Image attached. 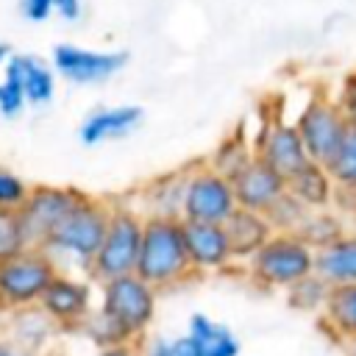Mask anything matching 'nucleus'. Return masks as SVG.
Listing matches in <instances>:
<instances>
[{"mask_svg":"<svg viewBox=\"0 0 356 356\" xmlns=\"http://www.w3.org/2000/svg\"><path fill=\"white\" fill-rule=\"evenodd\" d=\"M186 175L189 164L167 170L145 181L131 200L145 217H178L181 220V203H184V189H186Z\"/></svg>","mask_w":356,"mask_h":356,"instance_id":"nucleus-16","label":"nucleus"},{"mask_svg":"<svg viewBox=\"0 0 356 356\" xmlns=\"http://www.w3.org/2000/svg\"><path fill=\"white\" fill-rule=\"evenodd\" d=\"M142 225H145V214L131 200H111L103 242L86 273L92 284H100L117 275H131L136 270Z\"/></svg>","mask_w":356,"mask_h":356,"instance_id":"nucleus-5","label":"nucleus"},{"mask_svg":"<svg viewBox=\"0 0 356 356\" xmlns=\"http://www.w3.org/2000/svg\"><path fill=\"white\" fill-rule=\"evenodd\" d=\"M334 184L342 189H356V125H348L339 147L334 150L331 161L325 164Z\"/></svg>","mask_w":356,"mask_h":356,"instance_id":"nucleus-26","label":"nucleus"},{"mask_svg":"<svg viewBox=\"0 0 356 356\" xmlns=\"http://www.w3.org/2000/svg\"><path fill=\"white\" fill-rule=\"evenodd\" d=\"M184 334L192 339L197 356H239L242 353L239 337L225 323L214 320L206 312H192Z\"/></svg>","mask_w":356,"mask_h":356,"instance_id":"nucleus-22","label":"nucleus"},{"mask_svg":"<svg viewBox=\"0 0 356 356\" xmlns=\"http://www.w3.org/2000/svg\"><path fill=\"white\" fill-rule=\"evenodd\" d=\"M300 142L306 147L309 161L314 164H328L334 150L339 147L345 131H348V120L339 111V106L334 103L331 92H314L298 111V117L292 120Z\"/></svg>","mask_w":356,"mask_h":356,"instance_id":"nucleus-7","label":"nucleus"},{"mask_svg":"<svg viewBox=\"0 0 356 356\" xmlns=\"http://www.w3.org/2000/svg\"><path fill=\"white\" fill-rule=\"evenodd\" d=\"M331 97H334V103L339 106V111L345 114V120H348L350 125H356V67L339 75V81H337Z\"/></svg>","mask_w":356,"mask_h":356,"instance_id":"nucleus-33","label":"nucleus"},{"mask_svg":"<svg viewBox=\"0 0 356 356\" xmlns=\"http://www.w3.org/2000/svg\"><path fill=\"white\" fill-rule=\"evenodd\" d=\"M142 122H145V111L136 103L97 106L81 120L78 139L86 147H97V145H106V142H114V139L134 134Z\"/></svg>","mask_w":356,"mask_h":356,"instance_id":"nucleus-14","label":"nucleus"},{"mask_svg":"<svg viewBox=\"0 0 356 356\" xmlns=\"http://www.w3.org/2000/svg\"><path fill=\"white\" fill-rule=\"evenodd\" d=\"M39 309L61 334H78L95 312V286L86 275L61 270L44 289Z\"/></svg>","mask_w":356,"mask_h":356,"instance_id":"nucleus-10","label":"nucleus"},{"mask_svg":"<svg viewBox=\"0 0 356 356\" xmlns=\"http://www.w3.org/2000/svg\"><path fill=\"white\" fill-rule=\"evenodd\" d=\"M317 323H320V331L339 345L353 339L356 337V284L328 286Z\"/></svg>","mask_w":356,"mask_h":356,"instance_id":"nucleus-19","label":"nucleus"},{"mask_svg":"<svg viewBox=\"0 0 356 356\" xmlns=\"http://www.w3.org/2000/svg\"><path fill=\"white\" fill-rule=\"evenodd\" d=\"M142 356H197L186 334H156L142 339Z\"/></svg>","mask_w":356,"mask_h":356,"instance_id":"nucleus-31","label":"nucleus"},{"mask_svg":"<svg viewBox=\"0 0 356 356\" xmlns=\"http://www.w3.org/2000/svg\"><path fill=\"white\" fill-rule=\"evenodd\" d=\"M342 348H345V356H356V337L348 339V342H342Z\"/></svg>","mask_w":356,"mask_h":356,"instance_id":"nucleus-39","label":"nucleus"},{"mask_svg":"<svg viewBox=\"0 0 356 356\" xmlns=\"http://www.w3.org/2000/svg\"><path fill=\"white\" fill-rule=\"evenodd\" d=\"M61 273L56 259L36 245L0 261V314L39 306L50 281Z\"/></svg>","mask_w":356,"mask_h":356,"instance_id":"nucleus-6","label":"nucleus"},{"mask_svg":"<svg viewBox=\"0 0 356 356\" xmlns=\"http://www.w3.org/2000/svg\"><path fill=\"white\" fill-rule=\"evenodd\" d=\"M314 275L328 286L356 284V231L348 228L314 250Z\"/></svg>","mask_w":356,"mask_h":356,"instance_id":"nucleus-17","label":"nucleus"},{"mask_svg":"<svg viewBox=\"0 0 356 356\" xmlns=\"http://www.w3.org/2000/svg\"><path fill=\"white\" fill-rule=\"evenodd\" d=\"M11 56H14V47H11V44H6V42H0V75H3L6 64L11 61Z\"/></svg>","mask_w":356,"mask_h":356,"instance_id":"nucleus-38","label":"nucleus"},{"mask_svg":"<svg viewBox=\"0 0 356 356\" xmlns=\"http://www.w3.org/2000/svg\"><path fill=\"white\" fill-rule=\"evenodd\" d=\"M108 209H111L108 197H97V195L86 192L67 211V217L50 231V236L44 239L42 248L56 259L58 267L67 264L72 273L86 275L89 264H92V259L103 242Z\"/></svg>","mask_w":356,"mask_h":356,"instance_id":"nucleus-3","label":"nucleus"},{"mask_svg":"<svg viewBox=\"0 0 356 356\" xmlns=\"http://www.w3.org/2000/svg\"><path fill=\"white\" fill-rule=\"evenodd\" d=\"M181 228H184L186 259L195 275H217V273H228L236 267L222 225L181 220Z\"/></svg>","mask_w":356,"mask_h":356,"instance_id":"nucleus-13","label":"nucleus"},{"mask_svg":"<svg viewBox=\"0 0 356 356\" xmlns=\"http://www.w3.org/2000/svg\"><path fill=\"white\" fill-rule=\"evenodd\" d=\"M0 356H42V353H33V350L17 345L14 339H8V337L0 331Z\"/></svg>","mask_w":356,"mask_h":356,"instance_id":"nucleus-37","label":"nucleus"},{"mask_svg":"<svg viewBox=\"0 0 356 356\" xmlns=\"http://www.w3.org/2000/svg\"><path fill=\"white\" fill-rule=\"evenodd\" d=\"M286 192L306 206L309 211H323L334 206V195H337V184L328 172L325 164H314L306 161L295 175L286 178Z\"/></svg>","mask_w":356,"mask_h":356,"instance_id":"nucleus-21","label":"nucleus"},{"mask_svg":"<svg viewBox=\"0 0 356 356\" xmlns=\"http://www.w3.org/2000/svg\"><path fill=\"white\" fill-rule=\"evenodd\" d=\"M231 189H234V200L239 209L248 211H267L284 192H286V178L278 175L273 167H267L264 161L253 159L248 167H242L234 178H231Z\"/></svg>","mask_w":356,"mask_h":356,"instance_id":"nucleus-15","label":"nucleus"},{"mask_svg":"<svg viewBox=\"0 0 356 356\" xmlns=\"http://www.w3.org/2000/svg\"><path fill=\"white\" fill-rule=\"evenodd\" d=\"M25 108H28V103H25L22 86H19V78H17V72L8 61L3 75H0V117L3 120H17Z\"/></svg>","mask_w":356,"mask_h":356,"instance_id":"nucleus-30","label":"nucleus"},{"mask_svg":"<svg viewBox=\"0 0 356 356\" xmlns=\"http://www.w3.org/2000/svg\"><path fill=\"white\" fill-rule=\"evenodd\" d=\"M134 275L150 284L159 295L178 289L195 278L186 259L184 228L178 217H145Z\"/></svg>","mask_w":356,"mask_h":356,"instance_id":"nucleus-2","label":"nucleus"},{"mask_svg":"<svg viewBox=\"0 0 356 356\" xmlns=\"http://www.w3.org/2000/svg\"><path fill=\"white\" fill-rule=\"evenodd\" d=\"M8 317V323H6V328H3V334L8 337V339H14L17 345H22V348H28V350H33V353H42V356H50V348H53V342L58 339V328L50 323V317L39 309V306H33V309H19V312H11V314H6Z\"/></svg>","mask_w":356,"mask_h":356,"instance_id":"nucleus-20","label":"nucleus"},{"mask_svg":"<svg viewBox=\"0 0 356 356\" xmlns=\"http://www.w3.org/2000/svg\"><path fill=\"white\" fill-rule=\"evenodd\" d=\"M19 14L28 22H44L53 17V0H19Z\"/></svg>","mask_w":356,"mask_h":356,"instance_id":"nucleus-34","label":"nucleus"},{"mask_svg":"<svg viewBox=\"0 0 356 356\" xmlns=\"http://www.w3.org/2000/svg\"><path fill=\"white\" fill-rule=\"evenodd\" d=\"M86 192L78 186H64V184H36L31 186L25 203L17 209L25 236L31 245L42 248L50 231L67 217V211L83 197Z\"/></svg>","mask_w":356,"mask_h":356,"instance_id":"nucleus-11","label":"nucleus"},{"mask_svg":"<svg viewBox=\"0 0 356 356\" xmlns=\"http://www.w3.org/2000/svg\"><path fill=\"white\" fill-rule=\"evenodd\" d=\"M256 156H253V145H250V136H245V131L242 128H236V131H231V134H225L214 147H211V153L203 159L214 172H220L222 178H234L242 167H248L250 161H253Z\"/></svg>","mask_w":356,"mask_h":356,"instance_id":"nucleus-24","label":"nucleus"},{"mask_svg":"<svg viewBox=\"0 0 356 356\" xmlns=\"http://www.w3.org/2000/svg\"><path fill=\"white\" fill-rule=\"evenodd\" d=\"M250 145H253V156L259 161H264L267 167H273L284 178L295 175L309 161L295 122L284 120L281 114L264 117L259 131L250 136Z\"/></svg>","mask_w":356,"mask_h":356,"instance_id":"nucleus-12","label":"nucleus"},{"mask_svg":"<svg viewBox=\"0 0 356 356\" xmlns=\"http://www.w3.org/2000/svg\"><path fill=\"white\" fill-rule=\"evenodd\" d=\"M342 231H348V222L334 209H323V211H309V217L298 228V236L317 250V248L328 245L331 239H337Z\"/></svg>","mask_w":356,"mask_h":356,"instance_id":"nucleus-25","label":"nucleus"},{"mask_svg":"<svg viewBox=\"0 0 356 356\" xmlns=\"http://www.w3.org/2000/svg\"><path fill=\"white\" fill-rule=\"evenodd\" d=\"M95 312L78 334H83L95 350L142 342L159 314V292L139 275H117L97 284Z\"/></svg>","mask_w":356,"mask_h":356,"instance_id":"nucleus-1","label":"nucleus"},{"mask_svg":"<svg viewBox=\"0 0 356 356\" xmlns=\"http://www.w3.org/2000/svg\"><path fill=\"white\" fill-rule=\"evenodd\" d=\"M264 217L270 220V225H273L275 234H298V228H300L303 220L309 217V209L300 206L289 192H284V195L264 211Z\"/></svg>","mask_w":356,"mask_h":356,"instance_id":"nucleus-28","label":"nucleus"},{"mask_svg":"<svg viewBox=\"0 0 356 356\" xmlns=\"http://www.w3.org/2000/svg\"><path fill=\"white\" fill-rule=\"evenodd\" d=\"M286 303L295 309V312H306V314H320L323 303H325V295H328V284L317 275H309L303 281H298L295 286H289L286 292Z\"/></svg>","mask_w":356,"mask_h":356,"instance_id":"nucleus-27","label":"nucleus"},{"mask_svg":"<svg viewBox=\"0 0 356 356\" xmlns=\"http://www.w3.org/2000/svg\"><path fill=\"white\" fill-rule=\"evenodd\" d=\"M50 67L67 83L97 86V83L111 81L117 72L128 67V50H97V47L61 42L53 47Z\"/></svg>","mask_w":356,"mask_h":356,"instance_id":"nucleus-9","label":"nucleus"},{"mask_svg":"<svg viewBox=\"0 0 356 356\" xmlns=\"http://www.w3.org/2000/svg\"><path fill=\"white\" fill-rule=\"evenodd\" d=\"M53 14L64 22H78L83 17V0H53Z\"/></svg>","mask_w":356,"mask_h":356,"instance_id":"nucleus-35","label":"nucleus"},{"mask_svg":"<svg viewBox=\"0 0 356 356\" xmlns=\"http://www.w3.org/2000/svg\"><path fill=\"white\" fill-rule=\"evenodd\" d=\"M28 192H31V184L19 172H14L11 167L0 164V209L17 211L25 203Z\"/></svg>","mask_w":356,"mask_h":356,"instance_id":"nucleus-32","label":"nucleus"},{"mask_svg":"<svg viewBox=\"0 0 356 356\" xmlns=\"http://www.w3.org/2000/svg\"><path fill=\"white\" fill-rule=\"evenodd\" d=\"M95 356H142V342H122V345L100 348L95 350Z\"/></svg>","mask_w":356,"mask_h":356,"instance_id":"nucleus-36","label":"nucleus"},{"mask_svg":"<svg viewBox=\"0 0 356 356\" xmlns=\"http://www.w3.org/2000/svg\"><path fill=\"white\" fill-rule=\"evenodd\" d=\"M239 267L253 286L264 292H286L298 281L314 275V248L298 234H273Z\"/></svg>","mask_w":356,"mask_h":356,"instance_id":"nucleus-4","label":"nucleus"},{"mask_svg":"<svg viewBox=\"0 0 356 356\" xmlns=\"http://www.w3.org/2000/svg\"><path fill=\"white\" fill-rule=\"evenodd\" d=\"M28 236H25V228H22V220H19V211H11V209H0V261L22 253L28 248Z\"/></svg>","mask_w":356,"mask_h":356,"instance_id":"nucleus-29","label":"nucleus"},{"mask_svg":"<svg viewBox=\"0 0 356 356\" xmlns=\"http://www.w3.org/2000/svg\"><path fill=\"white\" fill-rule=\"evenodd\" d=\"M222 228H225V236H228V245H231V253H234L236 267L245 264L275 234L273 225H270V220L261 211H248V209H239V206L222 222Z\"/></svg>","mask_w":356,"mask_h":356,"instance_id":"nucleus-18","label":"nucleus"},{"mask_svg":"<svg viewBox=\"0 0 356 356\" xmlns=\"http://www.w3.org/2000/svg\"><path fill=\"white\" fill-rule=\"evenodd\" d=\"M11 67L19 78V86H22V95H25L28 106L42 108L56 97L58 75L53 72V67L44 58H39L36 53H14Z\"/></svg>","mask_w":356,"mask_h":356,"instance_id":"nucleus-23","label":"nucleus"},{"mask_svg":"<svg viewBox=\"0 0 356 356\" xmlns=\"http://www.w3.org/2000/svg\"><path fill=\"white\" fill-rule=\"evenodd\" d=\"M236 209L231 181L214 172L206 161L189 164L184 203H181V220L186 222H217L222 225Z\"/></svg>","mask_w":356,"mask_h":356,"instance_id":"nucleus-8","label":"nucleus"}]
</instances>
